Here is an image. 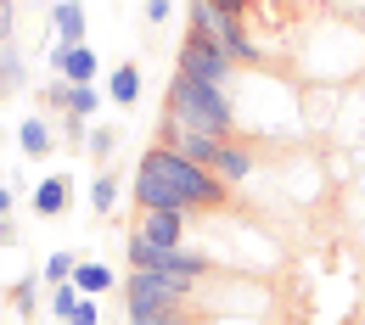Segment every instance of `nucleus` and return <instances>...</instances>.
Wrapping results in <instances>:
<instances>
[{
    "instance_id": "nucleus-1",
    "label": "nucleus",
    "mask_w": 365,
    "mask_h": 325,
    "mask_svg": "<svg viewBox=\"0 0 365 325\" xmlns=\"http://www.w3.org/2000/svg\"><path fill=\"white\" fill-rule=\"evenodd\" d=\"M135 208H152V213H220V208H230V186L214 169L185 163L169 146H146L135 163Z\"/></svg>"
},
{
    "instance_id": "nucleus-2",
    "label": "nucleus",
    "mask_w": 365,
    "mask_h": 325,
    "mask_svg": "<svg viewBox=\"0 0 365 325\" xmlns=\"http://www.w3.org/2000/svg\"><path fill=\"white\" fill-rule=\"evenodd\" d=\"M163 118H169V124H180V129H191V135L236 140V107H230V90H214V85L185 79V73H175V79H169Z\"/></svg>"
},
{
    "instance_id": "nucleus-3",
    "label": "nucleus",
    "mask_w": 365,
    "mask_h": 325,
    "mask_svg": "<svg viewBox=\"0 0 365 325\" xmlns=\"http://www.w3.org/2000/svg\"><path fill=\"white\" fill-rule=\"evenodd\" d=\"M191 286L169 275H152V270H130L124 280V309H130V320H158V314H191Z\"/></svg>"
},
{
    "instance_id": "nucleus-4",
    "label": "nucleus",
    "mask_w": 365,
    "mask_h": 325,
    "mask_svg": "<svg viewBox=\"0 0 365 325\" xmlns=\"http://www.w3.org/2000/svg\"><path fill=\"white\" fill-rule=\"evenodd\" d=\"M175 73H185V79H202V85H214V90H236V79H242L247 68H236V62H230L225 50L208 40V34H191V28H185L180 56H175Z\"/></svg>"
},
{
    "instance_id": "nucleus-5",
    "label": "nucleus",
    "mask_w": 365,
    "mask_h": 325,
    "mask_svg": "<svg viewBox=\"0 0 365 325\" xmlns=\"http://www.w3.org/2000/svg\"><path fill=\"white\" fill-rule=\"evenodd\" d=\"M208 169L236 191V186H247V180H253L259 151H253V140H242V135H236V140H220V151H214V163H208Z\"/></svg>"
},
{
    "instance_id": "nucleus-6",
    "label": "nucleus",
    "mask_w": 365,
    "mask_h": 325,
    "mask_svg": "<svg viewBox=\"0 0 365 325\" xmlns=\"http://www.w3.org/2000/svg\"><path fill=\"white\" fill-rule=\"evenodd\" d=\"M191 219H197V213H152V208H140V219H135L130 235H146L152 247H185Z\"/></svg>"
},
{
    "instance_id": "nucleus-7",
    "label": "nucleus",
    "mask_w": 365,
    "mask_h": 325,
    "mask_svg": "<svg viewBox=\"0 0 365 325\" xmlns=\"http://www.w3.org/2000/svg\"><path fill=\"white\" fill-rule=\"evenodd\" d=\"M51 73H62L68 85H96L101 56H96L91 46H56V40H51Z\"/></svg>"
},
{
    "instance_id": "nucleus-8",
    "label": "nucleus",
    "mask_w": 365,
    "mask_h": 325,
    "mask_svg": "<svg viewBox=\"0 0 365 325\" xmlns=\"http://www.w3.org/2000/svg\"><path fill=\"white\" fill-rule=\"evenodd\" d=\"M51 40L56 46H85V6L79 0H56L51 6Z\"/></svg>"
},
{
    "instance_id": "nucleus-9",
    "label": "nucleus",
    "mask_w": 365,
    "mask_h": 325,
    "mask_svg": "<svg viewBox=\"0 0 365 325\" xmlns=\"http://www.w3.org/2000/svg\"><path fill=\"white\" fill-rule=\"evenodd\" d=\"M107 101H118V107H135L140 101V68L135 62H118L107 73Z\"/></svg>"
},
{
    "instance_id": "nucleus-10",
    "label": "nucleus",
    "mask_w": 365,
    "mask_h": 325,
    "mask_svg": "<svg viewBox=\"0 0 365 325\" xmlns=\"http://www.w3.org/2000/svg\"><path fill=\"white\" fill-rule=\"evenodd\" d=\"M68 191H73V180H68V174H51V180H40V186H34V213L56 219V213L68 208Z\"/></svg>"
},
{
    "instance_id": "nucleus-11",
    "label": "nucleus",
    "mask_w": 365,
    "mask_h": 325,
    "mask_svg": "<svg viewBox=\"0 0 365 325\" xmlns=\"http://www.w3.org/2000/svg\"><path fill=\"white\" fill-rule=\"evenodd\" d=\"M73 286H79V297H107V286H113V270H107V264H96V258H79V270H73Z\"/></svg>"
},
{
    "instance_id": "nucleus-12",
    "label": "nucleus",
    "mask_w": 365,
    "mask_h": 325,
    "mask_svg": "<svg viewBox=\"0 0 365 325\" xmlns=\"http://www.w3.org/2000/svg\"><path fill=\"white\" fill-rule=\"evenodd\" d=\"M17 140H23V151H29V157H46V151H51V124L34 112V118H23Z\"/></svg>"
},
{
    "instance_id": "nucleus-13",
    "label": "nucleus",
    "mask_w": 365,
    "mask_h": 325,
    "mask_svg": "<svg viewBox=\"0 0 365 325\" xmlns=\"http://www.w3.org/2000/svg\"><path fill=\"white\" fill-rule=\"evenodd\" d=\"M29 85V68H23V56L11 46H0V95H11V90H23Z\"/></svg>"
},
{
    "instance_id": "nucleus-14",
    "label": "nucleus",
    "mask_w": 365,
    "mask_h": 325,
    "mask_svg": "<svg viewBox=\"0 0 365 325\" xmlns=\"http://www.w3.org/2000/svg\"><path fill=\"white\" fill-rule=\"evenodd\" d=\"M68 112L85 118V124H96V118H101V90H96V85H73V90H68Z\"/></svg>"
},
{
    "instance_id": "nucleus-15",
    "label": "nucleus",
    "mask_w": 365,
    "mask_h": 325,
    "mask_svg": "<svg viewBox=\"0 0 365 325\" xmlns=\"http://www.w3.org/2000/svg\"><path fill=\"white\" fill-rule=\"evenodd\" d=\"M79 151H91L96 163H107V157L118 151V129H113V124H91V135H85V146H79Z\"/></svg>"
},
{
    "instance_id": "nucleus-16",
    "label": "nucleus",
    "mask_w": 365,
    "mask_h": 325,
    "mask_svg": "<svg viewBox=\"0 0 365 325\" xmlns=\"http://www.w3.org/2000/svg\"><path fill=\"white\" fill-rule=\"evenodd\" d=\"M113 202H118V180L101 169V174L91 180V213H96V219H101V213H113Z\"/></svg>"
},
{
    "instance_id": "nucleus-17",
    "label": "nucleus",
    "mask_w": 365,
    "mask_h": 325,
    "mask_svg": "<svg viewBox=\"0 0 365 325\" xmlns=\"http://www.w3.org/2000/svg\"><path fill=\"white\" fill-rule=\"evenodd\" d=\"M79 303H85V297H79V286H73V280L51 286V320H68V314H73Z\"/></svg>"
},
{
    "instance_id": "nucleus-18",
    "label": "nucleus",
    "mask_w": 365,
    "mask_h": 325,
    "mask_svg": "<svg viewBox=\"0 0 365 325\" xmlns=\"http://www.w3.org/2000/svg\"><path fill=\"white\" fill-rule=\"evenodd\" d=\"M73 270H79V258H73V252H51L46 270H40V280H46V286H62V280H73Z\"/></svg>"
},
{
    "instance_id": "nucleus-19",
    "label": "nucleus",
    "mask_w": 365,
    "mask_h": 325,
    "mask_svg": "<svg viewBox=\"0 0 365 325\" xmlns=\"http://www.w3.org/2000/svg\"><path fill=\"white\" fill-rule=\"evenodd\" d=\"M11 303H17V314H34V309H40V275L17 280V286H11Z\"/></svg>"
},
{
    "instance_id": "nucleus-20",
    "label": "nucleus",
    "mask_w": 365,
    "mask_h": 325,
    "mask_svg": "<svg viewBox=\"0 0 365 325\" xmlns=\"http://www.w3.org/2000/svg\"><path fill=\"white\" fill-rule=\"evenodd\" d=\"M68 90H73V85H68L62 73H51V85H46V90H40V101H46L51 112H68Z\"/></svg>"
},
{
    "instance_id": "nucleus-21",
    "label": "nucleus",
    "mask_w": 365,
    "mask_h": 325,
    "mask_svg": "<svg viewBox=\"0 0 365 325\" xmlns=\"http://www.w3.org/2000/svg\"><path fill=\"white\" fill-rule=\"evenodd\" d=\"M62 325H101V303H96V297H85V303H79V309H73Z\"/></svg>"
},
{
    "instance_id": "nucleus-22",
    "label": "nucleus",
    "mask_w": 365,
    "mask_h": 325,
    "mask_svg": "<svg viewBox=\"0 0 365 325\" xmlns=\"http://www.w3.org/2000/svg\"><path fill=\"white\" fill-rule=\"evenodd\" d=\"M17 34V0H0V46H11Z\"/></svg>"
},
{
    "instance_id": "nucleus-23",
    "label": "nucleus",
    "mask_w": 365,
    "mask_h": 325,
    "mask_svg": "<svg viewBox=\"0 0 365 325\" xmlns=\"http://www.w3.org/2000/svg\"><path fill=\"white\" fill-rule=\"evenodd\" d=\"M214 11H225V17H236V23H247V11H253V0H208Z\"/></svg>"
},
{
    "instance_id": "nucleus-24",
    "label": "nucleus",
    "mask_w": 365,
    "mask_h": 325,
    "mask_svg": "<svg viewBox=\"0 0 365 325\" xmlns=\"http://www.w3.org/2000/svg\"><path fill=\"white\" fill-rule=\"evenodd\" d=\"M146 23H152V28L169 23V0H146Z\"/></svg>"
},
{
    "instance_id": "nucleus-25",
    "label": "nucleus",
    "mask_w": 365,
    "mask_h": 325,
    "mask_svg": "<svg viewBox=\"0 0 365 325\" xmlns=\"http://www.w3.org/2000/svg\"><path fill=\"white\" fill-rule=\"evenodd\" d=\"M130 325H191V314H158V320H130Z\"/></svg>"
},
{
    "instance_id": "nucleus-26",
    "label": "nucleus",
    "mask_w": 365,
    "mask_h": 325,
    "mask_svg": "<svg viewBox=\"0 0 365 325\" xmlns=\"http://www.w3.org/2000/svg\"><path fill=\"white\" fill-rule=\"evenodd\" d=\"M17 241V219H0V247H11Z\"/></svg>"
},
{
    "instance_id": "nucleus-27",
    "label": "nucleus",
    "mask_w": 365,
    "mask_h": 325,
    "mask_svg": "<svg viewBox=\"0 0 365 325\" xmlns=\"http://www.w3.org/2000/svg\"><path fill=\"white\" fill-rule=\"evenodd\" d=\"M11 196H17V191H11V186H0V219H11Z\"/></svg>"
},
{
    "instance_id": "nucleus-28",
    "label": "nucleus",
    "mask_w": 365,
    "mask_h": 325,
    "mask_svg": "<svg viewBox=\"0 0 365 325\" xmlns=\"http://www.w3.org/2000/svg\"><path fill=\"white\" fill-rule=\"evenodd\" d=\"M0 140H6V135H0Z\"/></svg>"
}]
</instances>
